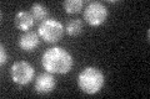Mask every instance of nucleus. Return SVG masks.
<instances>
[{"label":"nucleus","mask_w":150,"mask_h":99,"mask_svg":"<svg viewBox=\"0 0 150 99\" xmlns=\"http://www.w3.org/2000/svg\"><path fill=\"white\" fill-rule=\"evenodd\" d=\"M108 9L104 4L99 1H93L88 4L84 10V19L90 26H100L106 21Z\"/></svg>","instance_id":"5"},{"label":"nucleus","mask_w":150,"mask_h":99,"mask_svg":"<svg viewBox=\"0 0 150 99\" xmlns=\"http://www.w3.org/2000/svg\"><path fill=\"white\" fill-rule=\"evenodd\" d=\"M35 24V20L33 17L31 12L29 11H19L15 17H14V25H15L16 29L21 30V31H28L30 30Z\"/></svg>","instance_id":"8"},{"label":"nucleus","mask_w":150,"mask_h":99,"mask_svg":"<svg viewBox=\"0 0 150 99\" xmlns=\"http://www.w3.org/2000/svg\"><path fill=\"white\" fill-rule=\"evenodd\" d=\"M84 29V22L80 19H73L67 24L65 31L69 36H79L83 32Z\"/></svg>","instance_id":"10"},{"label":"nucleus","mask_w":150,"mask_h":99,"mask_svg":"<svg viewBox=\"0 0 150 99\" xmlns=\"http://www.w3.org/2000/svg\"><path fill=\"white\" fill-rule=\"evenodd\" d=\"M30 12L33 17H34L35 21H45L48 19V15H49V11H48V8H46L44 4H40V3H35L31 5V9H30Z\"/></svg>","instance_id":"9"},{"label":"nucleus","mask_w":150,"mask_h":99,"mask_svg":"<svg viewBox=\"0 0 150 99\" xmlns=\"http://www.w3.org/2000/svg\"><path fill=\"white\" fill-rule=\"evenodd\" d=\"M38 34L48 44H55L60 41L64 35V26L63 24L55 20V19H46L45 21L40 22Z\"/></svg>","instance_id":"3"},{"label":"nucleus","mask_w":150,"mask_h":99,"mask_svg":"<svg viewBox=\"0 0 150 99\" xmlns=\"http://www.w3.org/2000/svg\"><path fill=\"white\" fill-rule=\"evenodd\" d=\"M105 76L99 68L86 67L78 76V86L84 93L95 94L104 87Z\"/></svg>","instance_id":"2"},{"label":"nucleus","mask_w":150,"mask_h":99,"mask_svg":"<svg viewBox=\"0 0 150 99\" xmlns=\"http://www.w3.org/2000/svg\"><path fill=\"white\" fill-rule=\"evenodd\" d=\"M41 63L46 72L65 74L73 67V57L63 47H51L44 52Z\"/></svg>","instance_id":"1"},{"label":"nucleus","mask_w":150,"mask_h":99,"mask_svg":"<svg viewBox=\"0 0 150 99\" xmlns=\"http://www.w3.org/2000/svg\"><path fill=\"white\" fill-rule=\"evenodd\" d=\"M83 6H84L83 0H65L63 3L64 10L68 14H76L81 10Z\"/></svg>","instance_id":"11"},{"label":"nucleus","mask_w":150,"mask_h":99,"mask_svg":"<svg viewBox=\"0 0 150 99\" xmlns=\"http://www.w3.org/2000/svg\"><path fill=\"white\" fill-rule=\"evenodd\" d=\"M35 71L33 66L26 61H18L10 68V76L14 83L19 86H26L34 79Z\"/></svg>","instance_id":"4"},{"label":"nucleus","mask_w":150,"mask_h":99,"mask_svg":"<svg viewBox=\"0 0 150 99\" xmlns=\"http://www.w3.org/2000/svg\"><path fill=\"white\" fill-rule=\"evenodd\" d=\"M56 87V81L53 76V73L43 72L35 79V86L34 89L38 94L40 96H45V94L51 93Z\"/></svg>","instance_id":"6"},{"label":"nucleus","mask_w":150,"mask_h":99,"mask_svg":"<svg viewBox=\"0 0 150 99\" xmlns=\"http://www.w3.org/2000/svg\"><path fill=\"white\" fill-rule=\"evenodd\" d=\"M40 44V40H39V34H36L34 31H26L24 32L20 37H19V41H18V45L19 47L25 51V52H31L34 51L38 46Z\"/></svg>","instance_id":"7"},{"label":"nucleus","mask_w":150,"mask_h":99,"mask_svg":"<svg viewBox=\"0 0 150 99\" xmlns=\"http://www.w3.org/2000/svg\"><path fill=\"white\" fill-rule=\"evenodd\" d=\"M8 62V53H6V48L3 44L0 45V64L4 66Z\"/></svg>","instance_id":"12"}]
</instances>
